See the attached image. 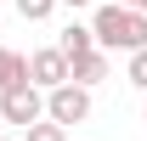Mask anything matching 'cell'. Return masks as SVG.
I'll list each match as a JSON object with an SVG mask.
<instances>
[{"label":"cell","instance_id":"cell-14","mask_svg":"<svg viewBox=\"0 0 147 141\" xmlns=\"http://www.w3.org/2000/svg\"><path fill=\"white\" fill-rule=\"evenodd\" d=\"M0 124H6V113H0Z\"/></svg>","mask_w":147,"mask_h":141},{"label":"cell","instance_id":"cell-13","mask_svg":"<svg viewBox=\"0 0 147 141\" xmlns=\"http://www.w3.org/2000/svg\"><path fill=\"white\" fill-rule=\"evenodd\" d=\"M142 119H147V90H142Z\"/></svg>","mask_w":147,"mask_h":141},{"label":"cell","instance_id":"cell-3","mask_svg":"<svg viewBox=\"0 0 147 141\" xmlns=\"http://www.w3.org/2000/svg\"><path fill=\"white\" fill-rule=\"evenodd\" d=\"M45 119H57V124H85L91 119V85H57V90H45Z\"/></svg>","mask_w":147,"mask_h":141},{"label":"cell","instance_id":"cell-2","mask_svg":"<svg viewBox=\"0 0 147 141\" xmlns=\"http://www.w3.org/2000/svg\"><path fill=\"white\" fill-rule=\"evenodd\" d=\"M0 113H6V124L28 130V124H40V119H45V90H40L34 79H23V85L0 90Z\"/></svg>","mask_w":147,"mask_h":141},{"label":"cell","instance_id":"cell-10","mask_svg":"<svg viewBox=\"0 0 147 141\" xmlns=\"http://www.w3.org/2000/svg\"><path fill=\"white\" fill-rule=\"evenodd\" d=\"M125 79L136 90H147V51H130V62H125Z\"/></svg>","mask_w":147,"mask_h":141},{"label":"cell","instance_id":"cell-9","mask_svg":"<svg viewBox=\"0 0 147 141\" xmlns=\"http://www.w3.org/2000/svg\"><path fill=\"white\" fill-rule=\"evenodd\" d=\"M11 6H17V17H28V23H45L57 6H62V0H11Z\"/></svg>","mask_w":147,"mask_h":141},{"label":"cell","instance_id":"cell-7","mask_svg":"<svg viewBox=\"0 0 147 141\" xmlns=\"http://www.w3.org/2000/svg\"><path fill=\"white\" fill-rule=\"evenodd\" d=\"M23 79H28V56H23V51H11V45H0V90L23 85Z\"/></svg>","mask_w":147,"mask_h":141},{"label":"cell","instance_id":"cell-12","mask_svg":"<svg viewBox=\"0 0 147 141\" xmlns=\"http://www.w3.org/2000/svg\"><path fill=\"white\" fill-rule=\"evenodd\" d=\"M119 6H136V11H142V0H119Z\"/></svg>","mask_w":147,"mask_h":141},{"label":"cell","instance_id":"cell-15","mask_svg":"<svg viewBox=\"0 0 147 141\" xmlns=\"http://www.w3.org/2000/svg\"><path fill=\"white\" fill-rule=\"evenodd\" d=\"M0 141H11V136H0Z\"/></svg>","mask_w":147,"mask_h":141},{"label":"cell","instance_id":"cell-16","mask_svg":"<svg viewBox=\"0 0 147 141\" xmlns=\"http://www.w3.org/2000/svg\"><path fill=\"white\" fill-rule=\"evenodd\" d=\"M142 11H147V0H142Z\"/></svg>","mask_w":147,"mask_h":141},{"label":"cell","instance_id":"cell-11","mask_svg":"<svg viewBox=\"0 0 147 141\" xmlns=\"http://www.w3.org/2000/svg\"><path fill=\"white\" fill-rule=\"evenodd\" d=\"M62 6H74V11H79V6H96V0H62Z\"/></svg>","mask_w":147,"mask_h":141},{"label":"cell","instance_id":"cell-8","mask_svg":"<svg viewBox=\"0 0 147 141\" xmlns=\"http://www.w3.org/2000/svg\"><path fill=\"white\" fill-rule=\"evenodd\" d=\"M23 141H68V124H57V119H40L23 130Z\"/></svg>","mask_w":147,"mask_h":141},{"label":"cell","instance_id":"cell-4","mask_svg":"<svg viewBox=\"0 0 147 141\" xmlns=\"http://www.w3.org/2000/svg\"><path fill=\"white\" fill-rule=\"evenodd\" d=\"M28 79H34L40 90H57V85H68L74 79V62L62 45H40V51H28Z\"/></svg>","mask_w":147,"mask_h":141},{"label":"cell","instance_id":"cell-5","mask_svg":"<svg viewBox=\"0 0 147 141\" xmlns=\"http://www.w3.org/2000/svg\"><path fill=\"white\" fill-rule=\"evenodd\" d=\"M68 62H74V85H102L113 73V51H102V45L85 51V56H68Z\"/></svg>","mask_w":147,"mask_h":141},{"label":"cell","instance_id":"cell-1","mask_svg":"<svg viewBox=\"0 0 147 141\" xmlns=\"http://www.w3.org/2000/svg\"><path fill=\"white\" fill-rule=\"evenodd\" d=\"M91 28H96V45L102 51H147V11H136V6H96L91 11Z\"/></svg>","mask_w":147,"mask_h":141},{"label":"cell","instance_id":"cell-6","mask_svg":"<svg viewBox=\"0 0 147 141\" xmlns=\"http://www.w3.org/2000/svg\"><path fill=\"white\" fill-rule=\"evenodd\" d=\"M57 45H62L68 56H85V51H96V28L91 23H68V28L57 34Z\"/></svg>","mask_w":147,"mask_h":141}]
</instances>
